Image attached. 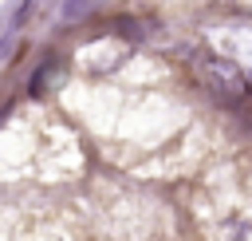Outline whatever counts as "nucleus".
I'll use <instances>...</instances> for the list:
<instances>
[{"label":"nucleus","mask_w":252,"mask_h":241,"mask_svg":"<svg viewBox=\"0 0 252 241\" xmlns=\"http://www.w3.org/2000/svg\"><path fill=\"white\" fill-rule=\"evenodd\" d=\"M83 4H87V0H71V4H67V16H79V12H83Z\"/></svg>","instance_id":"f257e3e1"}]
</instances>
